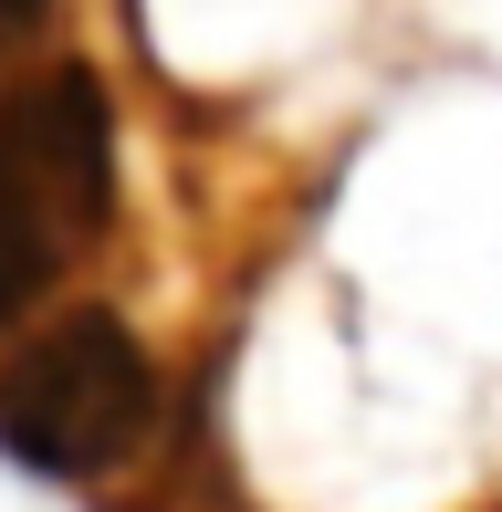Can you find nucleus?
Listing matches in <instances>:
<instances>
[{"label":"nucleus","instance_id":"f257e3e1","mask_svg":"<svg viewBox=\"0 0 502 512\" xmlns=\"http://www.w3.org/2000/svg\"><path fill=\"white\" fill-rule=\"evenodd\" d=\"M116 230V95L95 63H32L0 84V335H21L74 262Z\"/></svg>","mask_w":502,"mask_h":512},{"label":"nucleus","instance_id":"f03ea898","mask_svg":"<svg viewBox=\"0 0 502 512\" xmlns=\"http://www.w3.org/2000/svg\"><path fill=\"white\" fill-rule=\"evenodd\" d=\"M168 377L116 304H74L0 356V460L32 481H116L157 439Z\"/></svg>","mask_w":502,"mask_h":512},{"label":"nucleus","instance_id":"7ed1b4c3","mask_svg":"<svg viewBox=\"0 0 502 512\" xmlns=\"http://www.w3.org/2000/svg\"><path fill=\"white\" fill-rule=\"evenodd\" d=\"M42 11H53V0H0V53H11L21 32H42Z\"/></svg>","mask_w":502,"mask_h":512}]
</instances>
